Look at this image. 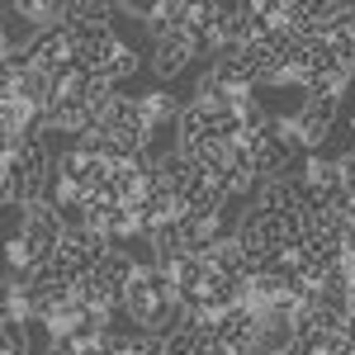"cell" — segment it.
Instances as JSON below:
<instances>
[{
  "label": "cell",
  "instance_id": "cell-1",
  "mask_svg": "<svg viewBox=\"0 0 355 355\" xmlns=\"http://www.w3.org/2000/svg\"><path fill=\"white\" fill-rule=\"evenodd\" d=\"M242 147H246L251 171H256L261 180H275V175H284V171L294 166V152H303L299 123H294V119H270L261 133L242 137Z\"/></svg>",
  "mask_w": 355,
  "mask_h": 355
},
{
  "label": "cell",
  "instance_id": "cell-2",
  "mask_svg": "<svg viewBox=\"0 0 355 355\" xmlns=\"http://www.w3.org/2000/svg\"><path fill=\"white\" fill-rule=\"evenodd\" d=\"M289 81H299L303 90H313V85H322V81H351V76H346L341 57L331 48V38H308V43H299V53H294Z\"/></svg>",
  "mask_w": 355,
  "mask_h": 355
},
{
  "label": "cell",
  "instance_id": "cell-3",
  "mask_svg": "<svg viewBox=\"0 0 355 355\" xmlns=\"http://www.w3.org/2000/svg\"><path fill=\"white\" fill-rule=\"evenodd\" d=\"M133 275H137V261L128 256V251H119V246H114V251L90 275H85V279L95 284L100 308H105V313H119V308L128 303V284H133Z\"/></svg>",
  "mask_w": 355,
  "mask_h": 355
},
{
  "label": "cell",
  "instance_id": "cell-4",
  "mask_svg": "<svg viewBox=\"0 0 355 355\" xmlns=\"http://www.w3.org/2000/svg\"><path fill=\"white\" fill-rule=\"evenodd\" d=\"M67 33H71V71L81 76H105L110 57L123 48L114 28H67Z\"/></svg>",
  "mask_w": 355,
  "mask_h": 355
},
{
  "label": "cell",
  "instance_id": "cell-5",
  "mask_svg": "<svg viewBox=\"0 0 355 355\" xmlns=\"http://www.w3.org/2000/svg\"><path fill=\"white\" fill-rule=\"evenodd\" d=\"M336 119H341V95H308V105L294 114V123H299V142L308 147V152H318V147L331 137Z\"/></svg>",
  "mask_w": 355,
  "mask_h": 355
},
{
  "label": "cell",
  "instance_id": "cell-6",
  "mask_svg": "<svg viewBox=\"0 0 355 355\" xmlns=\"http://www.w3.org/2000/svg\"><path fill=\"white\" fill-rule=\"evenodd\" d=\"M166 299H175V284H171V275L152 261V266H137V275H133V284H128V313H133L137 322L152 313V308H162Z\"/></svg>",
  "mask_w": 355,
  "mask_h": 355
},
{
  "label": "cell",
  "instance_id": "cell-7",
  "mask_svg": "<svg viewBox=\"0 0 355 355\" xmlns=\"http://www.w3.org/2000/svg\"><path fill=\"white\" fill-rule=\"evenodd\" d=\"M204 43L194 38L190 28H175L171 38H162V43H152V71L162 76V81H171V76H180L185 67H190V57L199 53Z\"/></svg>",
  "mask_w": 355,
  "mask_h": 355
},
{
  "label": "cell",
  "instance_id": "cell-8",
  "mask_svg": "<svg viewBox=\"0 0 355 355\" xmlns=\"http://www.w3.org/2000/svg\"><path fill=\"white\" fill-rule=\"evenodd\" d=\"M28 53H33V62H38L48 76H62V71L71 67V33H67V24L38 28V33L28 38Z\"/></svg>",
  "mask_w": 355,
  "mask_h": 355
},
{
  "label": "cell",
  "instance_id": "cell-9",
  "mask_svg": "<svg viewBox=\"0 0 355 355\" xmlns=\"http://www.w3.org/2000/svg\"><path fill=\"white\" fill-rule=\"evenodd\" d=\"M57 175H62L67 185H76L81 194H95L110 180V162H90V157H81V152L71 147V152L57 157Z\"/></svg>",
  "mask_w": 355,
  "mask_h": 355
},
{
  "label": "cell",
  "instance_id": "cell-10",
  "mask_svg": "<svg viewBox=\"0 0 355 355\" xmlns=\"http://www.w3.org/2000/svg\"><path fill=\"white\" fill-rule=\"evenodd\" d=\"M256 209H266V214H299V209H303L299 180H294V175L261 180V185H256ZM303 214H308V209H303Z\"/></svg>",
  "mask_w": 355,
  "mask_h": 355
},
{
  "label": "cell",
  "instance_id": "cell-11",
  "mask_svg": "<svg viewBox=\"0 0 355 355\" xmlns=\"http://www.w3.org/2000/svg\"><path fill=\"white\" fill-rule=\"evenodd\" d=\"M114 5L110 0H67L62 5V24L67 28H110Z\"/></svg>",
  "mask_w": 355,
  "mask_h": 355
},
{
  "label": "cell",
  "instance_id": "cell-12",
  "mask_svg": "<svg viewBox=\"0 0 355 355\" xmlns=\"http://www.w3.org/2000/svg\"><path fill=\"white\" fill-rule=\"evenodd\" d=\"M48 114H53V128H67V133H85L95 123V110L85 105L81 95H57L48 105Z\"/></svg>",
  "mask_w": 355,
  "mask_h": 355
},
{
  "label": "cell",
  "instance_id": "cell-13",
  "mask_svg": "<svg viewBox=\"0 0 355 355\" xmlns=\"http://www.w3.org/2000/svg\"><path fill=\"white\" fill-rule=\"evenodd\" d=\"M137 105H142V119H147L152 133H157V128H175V123H180V110H185V105H175L171 90H157V95H147V100H137Z\"/></svg>",
  "mask_w": 355,
  "mask_h": 355
},
{
  "label": "cell",
  "instance_id": "cell-14",
  "mask_svg": "<svg viewBox=\"0 0 355 355\" xmlns=\"http://www.w3.org/2000/svg\"><path fill=\"white\" fill-rule=\"evenodd\" d=\"M28 71H38V62L28 48H15L10 38H5V48H0V81H24Z\"/></svg>",
  "mask_w": 355,
  "mask_h": 355
},
{
  "label": "cell",
  "instance_id": "cell-15",
  "mask_svg": "<svg viewBox=\"0 0 355 355\" xmlns=\"http://www.w3.org/2000/svg\"><path fill=\"white\" fill-rule=\"evenodd\" d=\"M0 341H5V351H10V355H28V327H24V318L5 313V318H0Z\"/></svg>",
  "mask_w": 355,
  "mask_h": 355
},
{
  "label": "cell",
  "instance_id": "cell-16",
  "mask_svg": "<svg viewBox=\"0 0 355 355\" xmlns=\"http://www.w3.org/2000/svg\"><path fill=\"white\" fill-rule=\"evenodd\" d=\"M133 71H137V53L128 48V43H123V48H119V53L110 57V67H105V81H110V85H119V81H128Z\"/></svg>",
  "mask_w": 355,
  "mask_h": 355
},
{
  "label": "cell",
  "instance_id": "cell-17",
  "mask_svg": "<svg viewBox=\"0 0 355 355\" xmlns=\"http://www.w3.org/2000/svg\"><path fill=\"white\" fill-rule=\"evenodd\" d=\"M48 355H85V346H76L67 331H53V341H48Z\"/></svg>",
  "mask_w": 355,
  "mask_h": 355
},
{
  "label": "cell",
  "instance_id": "cell-18",
  "mask_svg": "<svg viewBox=\"0 0 355 355\" xmlns=\"http://www.w3.org/2000/svg\"><path fill=\"white\" fill-rule=\"evenodd\" d=\"M336 166H341V185H346V190H351V199H355V152H346Z\"/></svg>",
  "mask_w": 355,
  "mask_h": 355
},
{
  "label": "cell",
  "instance_id": "cell-19",
  "mask_svg": "<svg viewBox=\"0 0 355 355\" xmlns=\"http://www.w3.org/2000/svg\"><path fill=\"white\" fill-rule=\"evenodd\" d=\"M279 355H313V351H308L303 341H289V346H284V351H279Z\"/></svg>",
  "mask_w": 355,
  "mask_h": 355
}]
</instances>
